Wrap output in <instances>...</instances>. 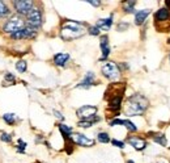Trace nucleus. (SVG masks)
I'll use <instances>...</instances> for the list:
<instances>
[{
	"label": "nucleus",
	"mask_w": 170,
	"mask_h": 163,
	"mask_svg": "<svg viewBox=\"0 0 170 163\" xmlns=\"http://www.w3.org/2000/svg\"><path fill=\"white\" fill-rule=\"evenodd\" d=\"M148 108V100L140 93L132 95L126 104V115L127 116H140Z\"/></svg>",
	"instance_id": "nucleus-1"
},
{
	"label": "nucleus",
	"mask_w": 170,
	"mask_h": 163,
	"mask_svg": "<svg viewBox=\"0 0 170 163\" xmlns=\"http://www.w3.org/2000/svg\"><path fill=\"white\" fill-rule=\"evenodd\" d=\"M85 33V29L83 24L76 22V21H64L60 29V37L64 41H71L75 38H79Z\"/></svg>",
	"instance_id": "nucleus-2"
},
{
	"label": "nucleus",
	"mask_w": 170,
	"mask_h": 163,
	"mask_svg": "<svg viewBox=\"0 0 170 163\" xmlns=\"http://www.w3.org/2000/svg\"><path fill=\"white\" fill-rule=\"evenodd\" d=\"M22 28H25V21L18 16H15V17H12L9 20L5 21L3 30L5 33H9V36H11V34L18 32V30H21Z\"/></svg>",
	"instance_id": "nucleus-3"
},
{
	"label": "nucleus",
	"mask_w": 170,
	"mask_h": 163,
	"mask_svg": "<svg viewBox=\"0 0 170 163\" xmlns=\"http://www.w3.org/2000/svg\"><path fill=\"white\" fill-rule=\"evenodd\" d=\"M25 25H26L28 28L34 29V30L41 28V25H42V13H41V11L38 8H33L30 11Z\"/></svg>",
	"instance_id": "nucleus-4"
},
{
	"label": "nucleus",
	"mask_w": 170,
	"mask_h": 163,
	"mask_svg": "<svg viewBox=\"0 0 170 163\" xmlns=\"http://www.w3.org/2000/svg\"><path fill=\"white\" fill-rule=\"evenodd\" d=\"M119 74H121V71L114 62H108L102 66V75L109 80H117L119 78Z\"/></svg>",
	"instance_id": "nucleus-5"
},
{
	"label": "nucleus",
	"mask_w": 170,
	"mask_h": 163,
	"mask_svg": "<svg viewBox=\"0 0 170 163\" xmlns=\"http://www.w3.org/2000/svg\"><path fill=\"white\" fill-rule=\"evenodd\" d=\"M12 4H13L16 12L21 16H28L34 5V3L30 2V0H17V2H13Z\"/></svg>",
	"instance_id": "nucleus-6"
},
{
	"label": "nucleus",
	"mask_w": 170,
	"mask_h": 163,
	"mask_svg": "<svg viewBox=\"0 0 170 163\" xmlns=\"http://www.w3.org/2000/svg\"><path fill=\"white\" fill-rule=\"evenodd\" d=\"M35 36H37V30L28 28L26 25H25V28H22L21 30L11 34V38L16 40V41L17 40H33V38H35Z\"/></svg>",
	"instance_id": "nucleus-7"
},
{
	"label": "nucleus",
	"mask_w": 170,
	"mask_h": 163,
	"mask_svg": "<svg viewBox=\"0 0 170 163\" xmlns=\"http://www.w3.org/2000/svg\"><path fill=\"white\" fill-rule=\"evenodd\" d=\"M96 113H97V106L93 105H83L76 112L77 117H80L81 120H92L93 117H96Z\"/></svg>",
	"instance_id": "nucleus-8"
},
{
	"label": "nucleus",
	"mask_w": 170,
	"mask_h": 163,
	"mask_svg": "<svg viewBox=\"0 0 170 163\" xmlns=\"http://www.w3.org/2000/svg\"><path fill=\"white\" fill-rule=\"evenodd\" d=\"M71 141L73 143H76L79 146H84V147H89V146H94V140L92 138H88L84 134H80V133H75L71 134Z\"/></svg>",
	"instance_id": "nucleus-9"
},
{
	"label": "nucleus",
	"mask_w": 170,
	"mask_h": 163,
	"mask_svg": "<svg viewBox=\"0 0 170 163\" xmlns=\"http://www.w3.org/2000/svg\"><path fill=\"white\" fill-rule=\"evenodd\" d=\"M99 46L102 50V58L101 61H105L110 54V46H109V37L108 36H101L99 38Z\"/></svg>",
	"instance_id": "nucleus-10"
},
{
	"label": "nucleus",
	"mask_w": 170,
	"mask_h": 163,
	"mask_svg": "<svg viewBox=\"0 0 170 163\" xmlns=\"http://www.w3.org/2000/svg\"><path fill=\"white\" fill-rule=\"evenodd\" d=\"M130 145L136 149V150H139V151H141V150H144L147 147V142L144 141L143 138H139V137H130V138L127 140Z\"/></svg>",
	"instance_id": "nucleus-11"
},
{
	"label": "nucleus",
	"mask_w": 170,
	"mask_h": 163,
	"mask_svg": "<svg viewBox=\"0 0 170 163\" xmlns=\"http://www.w3.org/2000/svg\"><path fill=\"white\" fill-rule=\"evenodd\" d=\"M170 18V12L168 8H160L154 15V24L156 22H165Z\"/></svg>",
	"instance_id": "nucleus-12"
},
{
	"label": "nucleus",
	"mask_w": 170,
	"mask_h": 163,
	"mask_svg": "<svg viewBox=\"0 0 170 163\" xmlns=\"http://www.w3.org/2000/svg\"><path fill=\"white\" fill-rule=\"evenodd\" d=\"M94 79H96V77H94V72H92V71L86 72L84 79L81 80V83L77 84V87H79V88H89L90 86H93Z\"/></svg>",
	"instance_id": "nucleus-13"
},
{
	"label": "nucleus",
	"mask_w": 170,
	"mask_h": 163,
	"mask_svg": "<svg viewBox=\"0 0 170 163\" xmlns=\"http://www.w3.org/2000/svg\"><path fill=\"white\" fill-rule=\"evenodd\" d=\"M68 61H70V54L67 53H58L54 55V63L56 66H66Z\"/></svg>",
	"instance_id": "nucleus-14"
},
{
	"label": "nucleus",
	"mask_w": 170,
	"mask_h": 163,
	"mask_svg": "<svg viewBox=\"0 0 170 163\" xmlns=\"http://www.w3.org/2000/svg\"><path fill=\"white\" fill-rule=\"evenodd\" d=\"M113 25V16H110L109 18H102V20H98L96 27L99 30H109Z\"/></svg>",
	"instance_id": "nucleus-15"
},
{
	"label": "nucleus",
	"mask_w": 170,
	"mask_h": 163,
	"mask_svg": "<svg viewBox=\"0 0 170 163\" xmlns=\"http://www.w3.org/2000/svg\"><path fill=\"white\" fill-rule=\"evenodd\" d=\"M149 13H150L149 9H141L139 12H136V15H135V24L136 25H141L144 21L147 20V17H148Z\"/></svg>",
	"instance_id": "nucleus-16"
},
{
	"label": "nucleus",
	"mask_w": 170,
	"mask_h": 163,
	"mask_svg": "<svg viewBox=\"0 0 170 163\" xmlns=\"http://www.w3.org/2000/svg\"><path fill=\"white\" fill-rule=\"evenodd\" d=\"M98 121H99V117L96 116V117H93L92 120H80L77 125L80 128H90L94 122H98Z\"/></svg>",
	"instance_id": "nucleus-17"
},
{
	"label": "nucleus",
	"mask_w": 170,
	"mask_h": 163,
	"mask_svg": "<svg viewBox=\"0 0 170 163\" xmlns=\"http://www.w3.org/2000/svg\"><path fill=\"white\" fill-rule=\"evenodd\" d=\"M59 130L62 131V134L64 136V138H70L71 134H72V128L67 126L64 124H59Z\"/></svg>",
	"instance_id": "nucleus-18"
},
{
	"label": "nucleus",
	"mask_w": 170,
	"mask_h": 163,
	"mask_svg": "<svg viewBox=\"0 0 170 163\" xmlns=\"http://www.w3.org/2000/svg\"><path fill=\"white\" fill-rule=\"evenodd\" d=\"M16 82H17V79H16V77H15L13 74H11V72L5 74V77H4V86H13V84H16Z\"/></svg>",
	"instance_id": "nucleus-19"
},
{
	"label": "nucleus",
	"mask_w": 170,
	"mask_h": 163,
	"mask_svg": "<svg viewBox=\"0 0 170 163\" xmlns=\"http://www.w3.org/2000/svg\"><path fill=\"white\" fill-rule=\"evenodd\" d=\"M135 5H136V2H124L123 3V9H124L126 13H134Z\"/></svg>",
	"instance_id": "nucleus-20"
},
{
	"label": "nucleus",
	"mask_w": 170,
	"mask_h": 163,
	"mask_svg": "<svg viewBox=\"0 0 170 163\" xmlns=\"http://www.w3.org/2000/svg\"><path fill=\"white\" fill-rule=\"evenodd\" d=\"M3 120L7 122L8 125H13L16 122V120H17V116L15 113H5L3 116Z\"/></svg>",
	"instance_id": "nucleus-21"
},
{
	"label": "nucleus",
	"mask_w": 170,
	"mask_h": 163,
	"mask_svg": "<svg viewBox=\"0 0 170 163\" xmlns=\"http://www.w3.org/2000/svg\"><path fill=\"white\" fill-rule=\"evenodd\" d=\"M26 68H28V63H26V61H24V59H21V61H18V62H16V70H17L18 72H21V74H24L25 71H26Z\"/></svg>",
	"instance_id": "nucleus-22"
},
{
	"label": "nucleus",
	"mask_w": 170,
	"mask_h": 163,
	"mask_svg": "<svg viewBox=\"0 0 170 163\" xmlns=\"http://www.w3.org/2000/svg\"><path fill=\"white\" fill-rule=\"evenodd\" d=\"M7 16H9V8L4 2H0V18H4Z\"/></svg>",
	"instance_id": "nucleus-23"
},
{
	"label": "nucleus",
	"mask_w": 170,
	"mask_h": 163,
	"mask_svg": "<svg viewBox=\"0 0 170 163\" xmlns=\"http://www.w3.org/2000/svg\"><path fill=\"white\" fill-rule=\"evenodd\" d=\"M153 140H154V142L160 143L161 146H166V143H168L166 136H163V134H156V136L153 137Z\"/></svg>",
	"instance_id": "nucleus-24"
},
{
	"label": "nucleus",
	"mask_w": 170,
	"mask_h": 163,
	"mask_svg": "<svg viewBox=\"0 0 170 163\" xmlns=\"http://www.w3.org/2000/svg\"><path fill=\"white\" fill-rule=\"evenodd\" d=\"M97 140H98L101 143H108V142H110V137H109L108 133H105V131H101V133H98Z\"/></svg>",
	"instance_id": "nucleus-25"
},
{
	"label": "nucleus",
	"mask_w": 170,
	"mask_h": 163,
	"mask_svg": "<svg viewBox=\"0 0 170 163\" xmlns=\"http://www.w3.org/2000/svg\"><path fill=\"white\" fill-rule=\"evenodd\" d=\"M123 125H124V126L127 128L130 131H136V130H137V128L135 126V124L131 122L130 120H123Z\"/></svg>",
	"instance_id": "nucleus-26"
},
{
	"label": "nucleus",
	"mask_w": 170,
	"mask_h": 163,
	"mask_svg": "<svg viewBox=\"0 0 170 163\" xmlns=\"http://www.w3.org/2000/svg\"><path fill=\"white\" fill-rule=\"evenodd\" d=\"M18 146H17V153H25V149H26V143H25L22 140H18Z\"/></svg>",
	"instance_id": "nucleus-27"
},
{
	"label": "nucleus",
	"mask_w": 170,
	"mask_h": 163,
	"mask_svg": "<svg viewBox=\"0 0 170 163\" xmlns=\"http://www.w3.org/2000/svg\"><path fill=\"white\" fill-rule=\"evenodd\" d=\"M0 140H2L3 142L9 143V142H12V137L8 133H2V134H0Z\"/></svg>",
	"instance_id": "nucleus-28"
},
{
	"label": "nucleus",
	"mask_w": 170,
	"mask_h": 163,
	"mask_svg": "<svg viewBox=\"0 0 170 163\" xmlns=\"http://www.w3.org/2000/svg\"><path fill=\"white\" fill-rule=\"evenodd\" d=\"M88 32H89V34H92V36H98L101 30H99L97 27H90V28H89V30H88Z\"/></svg>",
	"instance_id": "nucleus-29"
},
{
	"label": "nucleus",
	"mask_w": 170,
	"mask_h": 163,
	"mask_svg": "<svg viewBox=\"0 0 170 163\" xmlns=\"http://www.w3.org/2000/svg\"><path fill=\"white\" fill-rule=\"evenodd\" d=\"M111 143L114 146H117V147H119V149H123L124 147V143L123 142H121V141H117V140H113L111 141Z\"/></svg>",
	"instance_id": "nucleus-30"
},
{
	"label": "nucleus",
	"mask_w": 170,
	"mask_h": 163,
	"mask_svg": "<svg viewBox=\"0 0 170 163\" xmlns=\"http://www.w3.org/2000/svg\"><path fill=\"white\" fill-rule=\"evenodd\" d=\"M128 28V24L127 22H121L118 25V30L119 32H123V29H127Z\"/></svg>",
	"instance_id": "nucleus-31"
},
{
	"label": "nucleus",
	"mask_w": 170,
	"mask_h": 163,
	"mask_svg": "<svg viewBox=\"0 0 170 163\" xmlns=\"http://www.w3.org/2000/svg\"><path fill=\"white\" fill-rule=\"evenodd\" d=\"M54 113H55V117H58L59 118V120H64V117H63V115L60 113V112H58V111H54Z\"/></svg>",
	"instance_id": "nucleus-32"
},
{
	"label": "nucleus",
	"mask_w": 170,
	"mask_h": 163,
	"mask_svg": "<svg viewBox=\"0 0 170 163\" xmlns=\"http://www.w3.org/2000/svg\"><path fill=\"white\" fill-rule=\"evenodd\" d=\"M88 3H89V4H92V5H94V7H98V5L101 4L99 2H88Z\"/></svg>",
	"instance_id": "nucleus-33"
},
{
	"label": "nucleus",
	"mask_w": 170,
	"mask_h": 163,
	"mask_svg": "<svg viewBox=\"0 0 170 163\" xmlns=\"http://www.w3.org/2000/svg\"><path fill=\"white\" fill-rule=\"evenodd\" d=\"M127 163H134V161H128V162H127Z\"/></svg>",
	"instance_id": "nucleus-34"
}]
</instances>
